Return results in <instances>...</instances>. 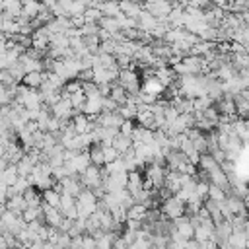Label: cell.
I'll return each instance as SVG.
<instances>
[{"instance_id":"cell-1","label":"cell","mask_w":249,"mask_h":249,"mask_svg":"<svg viewBox=\"0 0 249 249\" xmlns=\"http://www.w3.org/2000/svg\"><path fill=\"white\" fill-rule=\"evenodd\" d=\"M43 82H45V74H43V70H31V72H25V76H23V80H21V84H25L27 88H33V89H39V88L43 86Z\"/></svg>"},{"instance_id":"cell-2","label":"cell","mask_w":249,"mask_h":249,"mask_svg":"<svg viewBox=\"0 0 249 249\" xmlns=\"http://www.w3.org/2000/svg\"><path fill=\"white\" fill-rule=\"evenodd\" d=\"M113 146H115L121 154H124L126 150H130V148L134 146V140H132V136H126V134H123V132L119 130V134L113 138Z\"/></svg>"},{"instance_id":"cell-3","label":"cell","mask_w":249,"mask_h":249,"mask_svg":"<svg viewBox=\"0 0 249 249\" xmlns=\"http://www.w3.org/2000/svg\"><path fill=\"white\" fill-rule=\"evenodd\" d=\"M89 158H91V163H95V165H105L107 161H105V154H103V146L99 144V142H95V144H91L89 146Z\"/></svg>"},{"instance_id":"cell-4","label":"cell","mask_w":249,"mask_h":249,"mask_svg":"<svg viewBox=\"0 0 249 249\" xmlns=\"http://www.w3.org/2000/svg\"><path fill=\"white\" fill-rule=\"evenodd\" d=\"M41 193H43V200H45L47 204H51V206H58V208H60L62 193H58L54 187H49V189H45V191H41Z\"/></svg>"},{"instance_id":"cell-5","label":"cell","mask_w":249,"mask_h":249,"mask_svg":"<svg viewBox=\"0 0 249 249\" xmlns=\"http://www.w3.org/2000/svg\"><path fill=\"white\" fill-rule=\"evenodd\" d=\"M119 130H121L123 134H126V136H132V134H134V130H136V124L132 123V119H124Z\"/></svg>"}]
</instances>
